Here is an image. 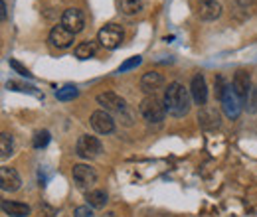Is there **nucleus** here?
Wrapping results in <instances>:
<instances>
[{"instance_id": "f257e3e1", "label": "nucleus", "mask_w": 257, "mask_h": 217, "mask_svg": "<svg viewBox=\"0 0 257 217\" xmlns=\"http://www.w3.org/2000/svg\"><path fill=\"white\" fill-rule=\"evenodd\" d=\"M190 95L192 93L182 83L178 81L170 83L164 91V101H162L166 113H170L172 117H184L190 111Z\"/></svg>"}, {"instance_id": "f03ea898", "label": "nucleus", "mask_w": 257, "mask_h": 217, "mask_svg": "<svg viewBox=\"0 0 257 217\" xmlns=\"http://www.w3.org/2000/svg\"><path fill=\"white\" fill-rule=\"evenodd\" d=\"M139 111H141V115L145 117V121H149V123H161L162 119H164V115H166L164 103H161L155 95L145 97V99L141 101Z\"/></svg>"}, {"instance_id": "7ed1b4c3", "label": "nucleus", "mask_w": 257, "mask_h": 217, "mask_svg": "<svg viewBox=\"0 0 257 217\" xmlns=\"http://www.w3.org/2000/svg\"><path fill=\"white\" fill-rule=\"evenodd\" d=\"M101 150H103V146H101L99 138L89 136V134L79 136V140H77V144H75V154L79 156V158H87V160L99 156Z\"/></svg>"}, {"instance_id": "20e7f679", "label": "nucleus", "mask_w": 257, "mask_h": 217, "mask_svg": "<svg viewBox=\"0 0 257 217\" xmlns=\"http://www.w3.org/2000/svg\"><path fill=\"white\" fill-rule=\"evenodd\" d=\"M97 38H99V42H101L103 48L115 50V48H119L121 42H123V30H121V26H117V24H107L105 28L99 30Z\"/></svg>"}, {"instance_id": "39448f33", "label": "nucleus", "mask_w": 257, "mask_h": 217, "mask_svg": "<svg viewBox=\"0 0 257 217\" xmlns=\"http://www.w3.org/2000/svg\"><path fill=\"white\" fill-rule=\"evenodd\" d=\"M71 176H73V182L77 184L79 189H89L97 182L95 170L87 164H75L71 170Z\"/></svg>"}, {"instance_id": "423d86ee", "label": "nucleus", "mask_w": 257, "mask_h": 217, "mask_svg": "<svg viewBox=\"0 0 257 217\" xmlns=\"http://www.w3.org/2000/svg\"><path fill=\"white\" fill-rule=\"evenodd\" d=\"M222 107H224V113L227 119H237L239 113H241V103H239V97L235 95V91L231 87H227L222 95Z\"/></svg>"}, {"instance_id": "0eeeda50", "label": "nucleus", "mask_w": 257, "mask_h": 217, "mask_svg": "<svg viewBox=\"0 0 257 217\" xmlns=\"http://www.w3.org/2000/svg\"><path fill=\"white\" fill-rule=\"evenodd\" d=\"M97 103L103 107V111H115V113H123L125 111V99L119 97L113 91H105V93L97 95Z\"/></svg>"}, {"instance_id": "6e6552de", "label": "nucleus", "mask_w": 257, "mask_h": 217, "mask_svg": "<svg viewBox=\"0 0 257 217\" xmlns=\"http://www.w3.org/2000/svg\"><path fill=\"white\" fill-rule=\"evenodd\" d=\"M62 26H64L65 30L71 32V34H77V32L83 30L85 20H83L81 10H77V8H67L64 12V16H62Z\"/></svg>"}, {"instance_id": "1a4fd4ad", "label": "nucleus", "mask_w": 257, "mask_h": 217, "mask_svg": "<svg viewBox=\"0 0 257 217\" xmlns=\"http://www.w3.org/2000/svg\"><path fill=\"white\" fill-rule=\"evenodd\" d=\"M222 14V4L218 0H200L198 4V18L204 22H212L220 18Z\"/></svg>"}, {"instance_id": "9d476101", "label": "nucleus", "mask_w": 257, "mask_h": 217, "mask_svg": "<svg viewBox=\"0 0 257 217\" xmlns=\"http://www.w3.org/2000/svg\"><path fill=\"white\" fill-rule=\"evenodd\" d=\"M91 126L99 134H109V132L115 130V121L107 111H95L91 115Z\"/></svg>"}, {"instance_id": "9b49d317", "label": "nucleus", "mask_w": 257, "mask_h": 217, "mask_svg": "<svg viewBox=\"0 0 257 217\" xmlns=\"http://www.w3.org/2000/svg\"><path fill=\"white\" fill-rule=\"evenodd\" d=\"M231 89L235 91V95L239 99H247L249 97V91H251V77L247 71H237L233 75V81H231Z\"/></svg>"}, {"instance_id": "f8f14e48", "label": "nucleus", "mask_w": 257, "mask_h": 217, "mask_svg": "<svg viewBox=\"0 0 257 217\" xmlns=\"http://www.w3.org/2000/svg\"><path fill=\"white\" fill-rule=\"evenodd\" d=\"M0 186H2L4 191H16L22 186V180H20V176H18V172L14 168L2 166L0 168Z\"/></svg>"}, {"instance_id": "ddd939ff", "label": "nucleus", "mask_w": 257, "mask_h": 217, "mask_svg": "<svg viewBox=\"0 0 257 217\" xmlns=\"http://www.w3.org/2000/svg\"><path fill=\"white\" fill-rule=\"evenodd\" d=\"M162 83H164V79H162L161 73H157V71H149V73H145L141 77V89H143V93H147L149 97L157 93L162 87Z\"/></svg>"}, {"instance_id": "4468645a", "label": "nucleus", "mask_w": 257, "mask_h": 217, "mask_svg": "<svg viewBox=\"0 0 257 217\" xmlns=\"http://www.w3.org/2000/svg\"><path fill=\"white\" fill-rule=\"evenodd\" d=\"M73 36H75V34H71L69 30H65L64 26H56L54 30L50 32V42H52L54 48L65 50V48H69V46L73 44Z\"/></svg>"}, {"instance_id": "2eb2a0df", "label": "nucleus", "mask_w": 257, "mask_h": 217, "mask_svg": "<svg viewBox=\"0 0 257 217\" xmlns=\"http://www.w3.org/2000/svg\"><path fill=\"white\" fill-rule=\"evenodd\" d=\"M190 93L196 105H204L208 101V87H206V79L202 73L194 75L192 77V85H190Z\"/></svg>"}, {"instance_id": "dca6fc26", "label": "nucleus", "mask_w": 257, "mask_h": 217, "mask_svg": "<svg viewBox=\"0 0 257 217\" xmlns=\"http://www.w3.org/2000/svg\"><path fill=\"white\" fill-rule=\"evenodd\" d=\"M2 211L6 213V215L10 217H28L30 215V205H26V203H20V201H8V199H4L2 201Z\"/></svg>"}, {"instance_id": "f3484780", "label": "nucleus", "mask_w": 257, "mask_h": 217, "mask_svg": "<svg viewBox=\"0 0 257 217\" xmlns=\"http://www.w3.org/2000/svg\"><path fill=\"white\" fill-rule=\"evenodd\" d=\"M119 6H121V12H123V14H127V16L139 14V12L145 8L143 0H121V2H119Z\"/></svg>"}, {"instance_id": "a211bd4d", "label": "nucleus", "mask_w": 257, "mask_h": 217, "mask_svg": "<svg viewBox=\"0 0 257 217\" xmlns=\"http://www.w3.org/2000/svg\"><path fill=\"white\" fill-rule=\"evenodd\" d=\"M198 121H200V124H202L204 128H212V126H218V124H220V117H218V113H214V111H202V113L198 115Z\"/></svg>"}, {"instance_id": "6ab92c4d", "label": "nucleus", "mask_w": 257, "mask_h": 217, "mask_svg": "<svg viewBox=\"0 0 257 217\" xmlns=\"http://www.w3.org/2000/svg\"><path fill=\"white\" fill-rule=\"evenodd\" d=\"M87 203L91 205V207H103L105 203H107V193L103 191V189H93V191H89L87 193Z\"/></svg>"}, {"instance_id": "aec40b11", "label": "nucleus", "mask_w": 257, "mask_h": 217, "mask_svg": "<svg viewBox=\"0 0 257 217\" xmlns=\"http://www.w3.org/2000/svg\"><path fill=\"white\" fill-rule=\"evenodd\" d=\"M93 54H95L93 42H81V44L75 48V58H79V60H89Z\"/></svg>"}, {"instance_id": "412c9836", "label": "nucleus", "mask_w": 257, "mask_h": 217, "mask_svg": "<svg viewBox=\"0 0 257 217\" xmlns=\"http://www.w3.org/2000/svg\"><path fill=\"white\" fill-rule=\"evenodd\" d=\"M77 95H79V89H77L75 85H64L62 89H58V91H56L58 101H73Z\"/></svg>"}, {"instance_id": "4be33fe9", "label": "nucleus", "mask_w": 257, "mask_h": 217, "mask_svg": "<svg viewBox=\"0 0 257 217\" xmlns=\"http://www.w3.org/2000/svg\"><path fill=\"white\" fill-rule=\"evenodd\" d=\"M14 150V144H12V136L8 132H2L0 134V154L2 158H8Z\"/></svg>"}, {"instance_id": "5701e85b", "label": "nucleus", "mask_w": 257, "mask_h": 217, "mask_svg": "<svg viewBox=\"0 0 257 217\" xmlns=\"http://www.w3.org/2000/svg\"><path fill=\"white\" fill-rule=\"evenodd\" d=\"M141 63H143V58H141V56H133V58H128L127 62L121 63V67H119V73H125V71H131V69L139 67Z\"/></svg>"}, {"instance_id": "b1692460", "label": "nucleus", "mask_w": 257, "mask_h": 217, "mask_svg": "<svg viewBox=\"0 0 257 217\" xmlns=\"http://www.w3.org/2000/svg\"><path fill=\"white\" fill-rule=\"evenodd\" d=\"M50 132L48 130H40L36 136H34V148H44V146H48V142H50Z\"/></svg>"}, {"instance_id": "393cba45", "label": "nucleus", "mask_w": 257, "mask_h": 217, "mask_svg": "<svg viewBox=\"0 0 257 217\" xmlns=\"http://www.w3.org/2000/svg\"><path fill=\"white\" fill-rule=\"evenodd\" d=\"M6 87L8 89H14V91H24V93H34V95H38L40 97V93L34 89L32 85H24V83H18V81H8L6 83Z\"/></svg>"}, {"instance_id": "a878e982", "label": "nucleus", "mask_w": 257, "mask_h": 217, "mask_svg": "<svg viewBox=\"0 0 257 217\" xmlns=\"http://www.w3.org/2000/svg\"><path fill=\"white\" fill-rule=\"evenodd\" d=\"M73 217H93V211L89 205H79V207H75Z\"/></svg>"}, {"instance_id": "bb28decb", "label": "nucleus", "mask_w": 257, "mask_h": 217, "mask_svg": "<svg viewBox=\"0 0 257 217\" xmlns=\"http://www.w3.org/2000/svg\"><path fill=\"white\" fill-rule=\"evenodd\" d=\"M10 67H12V69H16V71H18L20 75H24V77H32V73H30L22 63L16 62V60H10Z\"/></svg>"}, {"instance_id": "cd10ccee", "label": "nucleus", "mask_w": 257, "mask_h": 217, "mask_svg": "<svg viewBox=\"0 0 257 217\" xmlns=\"http://www.w3.org/2000/svg\"><path fill=\"white\" fill-rule=\"evenodd\" d=\"M235 2H237V4L241 6V8H249V6H251V4L255 2V0H235Z\"/></svg>"}, {"instance_id": "c85d7f7f", "label": "nucleus", "mask_w": 257, "mask_h": 217, "mask_svg": "<svg viewBox=\"0 0 257 217\" xmlns=\"http://www.w3.org/2000/svg\"><path fill=\"white\" fill-rule=\"evenodd\" d=\"M0 18L6 20V4L4 2H0Z\"/></svg>"}]
</instances>
